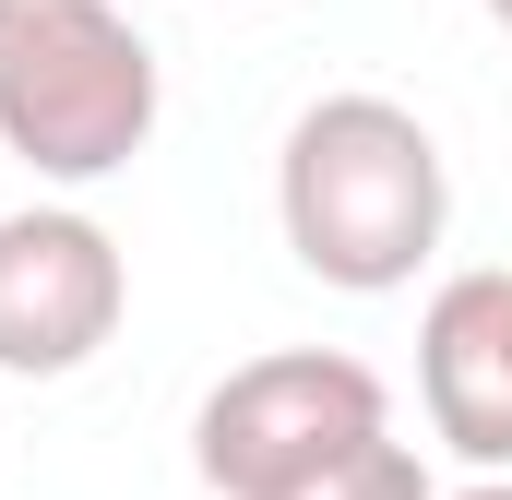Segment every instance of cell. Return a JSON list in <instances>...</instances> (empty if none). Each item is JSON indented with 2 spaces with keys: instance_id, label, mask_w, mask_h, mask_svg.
<instances>
[{
  "instance_id": "4",
  "label": "cell",
  "mask_w": 512,
  "mask_h": 500,
  "mask_svg": "<svg viewBox=\"0 0 512 500\" xmlns=\"http://www.w3.org/2000/svg\"><path fill=\"white\" fill-rule=\"evenodd\" d=\"M131 310V262L84 203H24L0 215V370L72 381Z\"/></svg>"
},
{
  "instance_id": "2",
  "label": "cell",
  "mask_w": 512,
  "mask_h": 500,
  "mask_svg": "<svg viewBox=\"0 0 512 500\" xmlns=\"http://www.w3.org/2000/svg\"><path fill=\"white\" fill-rule=\"evenodd\" d=\"M0 143L60 191L155 143V48L120 0H0Z\"/></svg>"
},
{
  "instance_id": "8",
  "label": "cell",
  "mask_w": 512,
  "mask_h": 500,
  "mask_svg": "<svg viewBox=\"0 0 512 500\" xmlns=\"http://www.w3.org/2000/svg\"><path fill=\"white\" fill-rule=\"evenodd\" d=\"M477 12H489V24H501V36H512V0H477Z\"/></svg>"
},
{
  "instance_id": "5",
  "label": "cell",
  "mask_w": 512,
  "mask_h": 500,
  "mask_svg": "<svg viewBox=\"0 0 512 500\" xmlns=\"http://www.w3.org/2000/svg\"><path fill=\"white\" fill-rule=\"evenodd\" d=\"M417 393L477 477H512V274H441L417 310Z\"/></svg>"
},
{
  "instance_id": "7",
  "label": "cell",
  "mask_w": 512,
  "mask_h": 500,
  "mask_svg": "<svg viewBox=\"0 0 512 500\" xmlns=\"http://www.w3.org/2000/svg\"><path fill=\"white\" fill-rule=\"evenodd\" d=\"M453 500H512V477H477V489H453Z\"/></svg>"
},
{
  "instance_id": "1",
  "label": "cell",
  "mask_w": 512,
  "mask_h": 500,
  "mask_svg": "<svg viewBox=\"0 0 512 500\" xmlns=\"http://www.w3.org/2000/svg\"><path fill=\"white\" fill-rule=\"evenodd\" d=\"M274 227L298 250V274L346 298H393L453 227V167L429 120L393 96H310L274 155Z\"/></svg>"
},
{
  "instance_id": "6",
  "label": "cell",
  "mask_w": 512,
  "mask_h": 500,
  "mask_svg": "<svg viewBox=\"0 0 512 500\" xmlns=\"http://www.w3.org/2000/svg\"><path fill=\"white\" fill-rule=\"evenodd\" d=\"M274 500H441L429 489V465H417V441H358V453H334L322 477H298V489H274Z\"/></svg>"
},
{
  "instance_id": "3",
  "label": "cell",
  "mask_w": 512,
  "mask_h": 500,
  "mask_svg": "<svg viewBox=\"0 0 512 500\" xmlns=\"http://www.w3.org/2000/svg\"><path fill=\"white\" fill-rule=\"evenodd\" d=\"M393 429V393L370 358L346 346H274V358H239V370L203 393L191 417V465L215 500H274L298 477H322L334 453L382 441Z\"/></svg>"
}]
</instances>
